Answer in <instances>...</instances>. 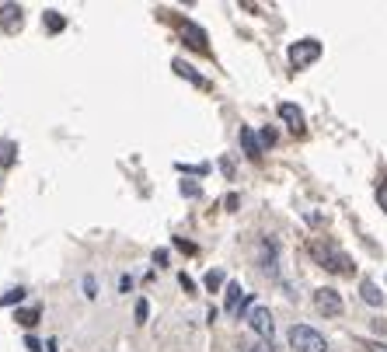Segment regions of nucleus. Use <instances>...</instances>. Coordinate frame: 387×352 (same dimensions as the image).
Segmentation results:
<instances>
[{
    "instance_id": "4",
    "label": "nucleus",
    "mask_w": 387,
    "mask_h": 352,
    "mask_svg": "<svg viewBox=\"0 0 387 352\" xmlns=\"http://www.w3.org/2000/svg\"><path fill=\"white\" fill-rule=\"evenodd\" d=\"M245 317H248V324H252V331H255L258 339H262V342H272V331H276V321H272V314H269V307H252L248 310V314H245Z\"/></svg>"
},
{
    "instance_id": "20",
    "label": "nucleus",
    "mask_w": 387,
    "mask_h": 352,
    "mask_svg": "<svg viewBox=\"0 0 387 352\" xmlns=\"http://www.w3.org/2000/svg\"><path fill=\"white\" fill-rule=\"evenodd\" d=\"M258 143H262V150H269V147L276 143V130H272V126H265V130L258 132Z\"/></svg>"
},
{
    "instance_id": "26",
    "label": "nucleus",
    "mask_w": 387,
    "mask_h": 352,
    "mask_svg": "<svg viewBox=\"0 0 387 352\" xmlns=\"http://www.w3.org/2000/svg\"><path fill=\"white\" fill-rule=\"evenodd\" d=\"M25 349H32V352H43V342H39L35 335H28V339H25Z\"/></svg>"
},
{
    "instance_id": "27",
    "label": "nucleus",
    "mask_w": 387,
    "mask_h": 352,
    "mask_svg": "<svg viewBox=\"0 0 387 352\" xmlns=\"http://www.w3.org/2000/svg\"><path fill=\"white\" fill-rule=\"evenodd\" d=\"M174 244H178V248H181V251H189V255H192V251H196V244H192V241H185V237H174Z\"/></svg>"
},
{
    "instance_id": "10",
    "label": "nucleus",
    "mask_w": 387,
    "mask_h": 352,
    "mask_svg": "<svg viewBox=\"0 0 387 352\" xmlns=\"http://www.w3.org/2000/svg\"><path fill=\"white\" fill-rule=\"evenodd\" d=\"M262 272L276 276V241H272V237L262 241Z\"/></svg>"
},
{
    "instance_id": "1",
    "label": "nucleus",
    "mask_w": 387,
    "mask_h": 352,
    "mask_svg": "<svg viewBox=\"0 0 387 352\" xmlns=\"http://www.w3.org/2000/svg\"><path fill=\"white\" fill-rule=\"evenodd\" d=\"M310 255L318 259V265H321V268H328V272H339V276H349V272H352L349 255H345V251H339V248H332V244L310 241Z\"/></svg>"
},
{
    "instance_id": "7",
    "label": "nucleus",
    "mask_w": 387,
    "mask_h": 352,
    "mask_svg": "<svg viewBox=\"0 0 387 352\" xmlns=\"http://www.w3.org/2000/svg\"><path fill=\"white\" fill-rule=\"evenodd\" d=\"M181 42L196 52H210V42H206V32L196 25V21H181Z\"/></svg>"
},
{
    "instance_id": "29",
    "label": "nucleus",
    "mask_w": 387,
    "mask_h": 352,
    "mask_svg": "<svg viewBox=\"0 0 387 352\" xmlns=\"http://www.w3.org/2000/svg\"><path fill=\"white\" fill-rule=\"evenodd\" d=\"M84 293H87V297H94V293H98V290H94V279H91V276L84 279Z\"/></svg>"
},
{
    "instance_id": "6",
    "label": "nucleus",
    "mask_w": 387,
    "mask_h": 352,
    "mask_svg": "<svg viewBox=\"0 0 387 352\" xmlns=\"http://www.w3.org/2000/svg\"><path fill=\"white\" fill-rule=\"evenodd\" d=\"M21 25H25V11L18 4H0V32L14 35Z\"/></svg>"
},
{
    "instance_id": "30",
    "label": "nucleus",
    "mask_w": 387,
    "mask_h": 352,
    "mask_svg": "<svg viewBox=\"0 0 387 352\" xmlns=\"http://www.w3.org/2000/svg\"><path fill=\"white\" fill-rule=\"evenodd\" d=\"M366 352H387V346H381V342H366Z\"/></svg>"
},
{
    "instance_id": "28",
    "label": "nucleus",
    "mask_w": 387,
    "mask_h": 352,
    "mask_svg": "<svg viewBox=\"0 0 387 352\" xmlns=\"http://www.w3.org/2000/svg\"><path fill=\"white\" fill-rule=\"evenodd\" d=\"M154 262H157V265H168V251H164V248H161V251H154Z\"/></svg>"
},
{
    "instance_id": "12",
    "label": "nucleus",
    "mask_w": 387,
    "mask_h": 352,
    "mask_svg": "<svg viewBox=\"0 0 387 352\" xmlns=\"http://www.w3.org/2000/svg\"><path fill=\"white\" fill-rule=\"evenodd\" d=\"M359 297H363V304H370V307H381V304H384V293H381V290H377L370 279L359 286Z\"/></svg>"
},
{
    "instance_id": "5",
    "label": "nucleus",
    "mask_w": 387,
    "mask_h": 352,
    "mask_svg": "<svg viewBox=\"0 0 387 352\" xmlns=\"http://www.w3.org/2000/svg\"><path fill=\"white\" fill-rule=\"evenodd\" d=\"M314 307H318V314H325V317H339V314H342V297H339V290H328V286L314 290Z\"/></svg>"
},
{
    "instance_id": "9",
    "label": "nucleus",
    "mask_w": 387,
    "mask_h": 352,
    "mask_svg": "<svg viewBox=\"0 0 387 352\" xmlns=\"http://www.w3.org/2000/svg\"><path fill=\"white\" fill-rule=\"evenodd\" d=\"M172 67H174V74H178V77H185L189 84H196V88H210V81H206L203 74H196L185 59H172Z\"/></svg>"
},
{
    "instance_id": "22",
    "label": "nucleus",
    "mask_w": 387,
    "mask_h": 352,
    "mask_svg": "<svg viewBox=\"0 0 387 352\" xmlns=\"http://www.w3.org/2000/svg\"><path fill=\"white\" fill-rule=\"evenodd\" d=\"M147 317H150V304L147 300H136V324H147Z\"/></svg>"
},
{
    "instance_id": "13",
    "label": "nucleus",
    "mask_w": 387,
    "mask_h": 352,
    "mask_svg": "<svg viewBox=\"0 0 387 352\" xmlns=\"http://www.w3.org/2000/svg\"><path fill=\"white\" fill-rule=\"evenodd\" d=\"M241 283H227V310L230 314H241Z\"/></svg>"
},
{
    "instance_id": "19",
    "label": "nucleus",
    "mask_w": 387,
    "mask_h": 352,
    "mask_svg": "<svg viewBox=\"0 0 387 352\" xmlns=\"http://www.w3.org/2000/svg\"><path fill=\"white\" fill-rule=\"evenodd\" d=\"M241 352H272V342H241Z\"/></svg>"
},
{
    "instance_id": "11",
    "label": "nucleus",
    "mask_w": 387,
    "mask_h": 352,
    "mask_svg": "<svg viewBox=\"0 0 387 352\" xmlns=\"http://www.w3.org/2000/svg\"><path fill=\"white\" fill-rule=\"evenodd\" d=\"M241 147H245V154H248L252 161H258V157H262V143H258V136L248 130V126L241 130Z\"/></svg>"
},
{
    "instance_id": "14",
    "label": "nucleus",
    "mask_w": 387,
    "mask_h": 352,
    "mask_svg": "<svg viewBox=\"0 0 387 352\" xmlns=\"http://www.w3.org/2000/svg\"><path fill=\"white\" fill-rule=\"evenodd\" d=\"M18 157V143L14 140H0V168H11Z\"/></svg>"
},
{
    "instance_id": "8",
    "label": "nucleus",
    "mask_w": 387,
    "mask_h": 352,
    "mask_svg": "<svg viewBox=\"0 0 387 352\" xmlns=\"http://www.w3.org/2000/svg\"><path fill=\"white\" fill-rule=\"evenodd\" d=\"M279 119L290 126V132H297V136H303L307 132V123H303V112L293 105V101H283L279 105Z\"/></svg>"
},
{
    "instance_id": "18",
    "label": "nucleus",
    "mask_w": 387,
    "mask_h": 352,
    "mask_svg": "<svg viewBox=\"0 0 387 352\" xmlns=\"http://www.w3.org/2000/svg\"><path fill=\"white\" fill-rule=\"evenodd\" d=\"M174 168L185 175H210V164H174Z\"/></svg>"
},
{
    "instance_id": "15",
    "label": "nucleus",
    "mask_w": 387,
    "mask_h": 352,
    "mask_svg": "<svg viewBox=\"0 0 387 352\" xmlns=\"http://www.w3.org/2000/svg\"><path fill=\"white\" fill-rule=\"evenodd\" d=\"M43 25L52 32V35H56V32H63V28H67V18H63V14H56V11H45Z\"/></svg>"
},
{
    "instance_id": "17",
    "label": "nucleus",
    "mask_w": 387,
    "mask_h": 352,
    "mask_svg": "<svg viewBox=\"0 0 387 352\" xmlns=\"http://www.w3.org/2000/svg\"><path fill=\"white\" fill-rule=\"evenodd\" d=\"M220 286H223V272H220V268H210V272H206V290L213 293Z\"/></svg>"
},
{
    "instance_id": "21",
    "label": "nucleus",
    "mask_w": 387,
    "mask_h": 352,
    "mask_svg": "<svg viewBox=\"0 0 387 352\" xmlns=\"http://www.w3.org/2000/svg\"><path fill=\"white\" fill-rule=\"evenodd\" d=\"M21 300H25V290H11V293H4V297H0V304H4V307L21 304Z\"/></svg>"
},
{
    "instance_id": "2",
    "label": "nucleus",
    "mask_w": 387,
    "mask_h": 352,
    "mask_svg": "<svg viewBox=\"0 0 387 352\" xmlns=\"http://www.w3.org/2000/svg\"><path fill=\"white\" fill-rule=\"evenodd\" d=\"M290 346L297 352H328L325 335L314 331L310 324H293V328H290Z\"/></svg>"
},
{
    "instance_id": "16",
    "label": "nucleus",
    "mask_w": 387,
    "mask_h": 352,
    "mask_svg": "<svg viewBox=\"0 0 387 352\" xmlns=\"http://www.w3.org/2000/svg\"><path fill=\"white\" fill-rule=\"evenodd\" d=\"M14 317H18L25 328H35V324H39V307H25V310H18Z\"/></svg>"
},
{
    "instance_id": "24",
    "label": "nucleus",
    "mask_w": 387,
    "mask_h": 352,
    "mask_svg": "<svg viewBox=\"0 0 387 352\" xmlns=\"http://www.w3.org/2000/svg\"><path fill=\"white\" fill-rule=\"evenodd\" d=\"M377 203H381V210L387 213V178L381 181V185H377Z\"/></svg>"
},
{
    "instance_id": "3",
    "label": "nucleus",
    "mask_w": 387,
    "mask_h": 352,
    "mask_svg": "<svg viewBox=\"0 0 387 352\" xmlns=\"http://www.w3.org/2000/svg\"><path fill=\"white\" fill-rule=\"evenodd\" d=\"M318 56H321V42L318 39H301V42L290 45V67L293 70H307Z\"/></svg>"
},
{
    "instance_id": "25",
    "label": "nucleus",
    "mask_w": 387,
    "mask_h": 352,
    "mask_svg": "<svg viewBox=\"0 0 387 352\" xmlns=\"http://www.w3.org/2000/svg\"><path fill=\"white\" fill-rule=\"evenodd\" d=\"M178 283H181V290H185V293H196V283H192V279H189L185 272L178 276Z\"/></svg>"
},
{
    "instance_id": "23",
    "label": "nucleus",
    "mask_w": 387,
    "mask_h": 352,
    "mask_svg": "<svg viewBox=\"0 0 387 352\" xmlns=\"http://www.w3.org/2000/svg\"><path fill=\"white\" fill-rule=\"evenodd\" d=\"M181 195H189V199H199V195H203V188H199L196 181H181Z\"/></svg>"
}]
</instances>
